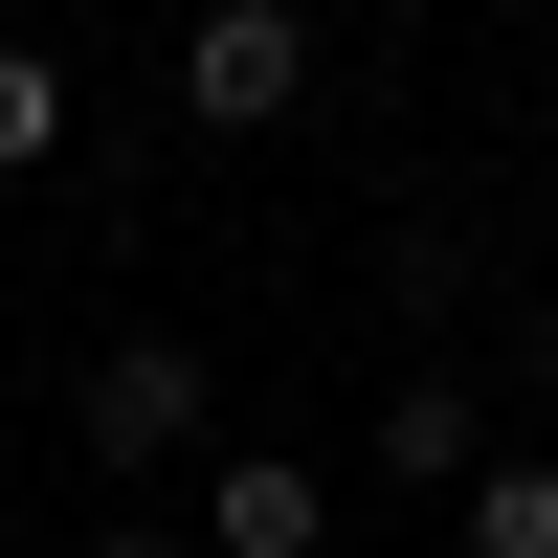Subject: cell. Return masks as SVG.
<instances>
[{
    "label": "cell",
    "mask_w": 558,
    "mask_h": 558,
    "mask_svg": "<svg viewBox=\"0 0 558 558\" xmlns=\"http://www.w3.org/2000/svg\"><path fill=\"white\" fill-rule=\"evenodd\" d=\"M380 470H402V492H447V514L492 492V402L447 380V357H402V380H380Z\"/></svg>",
    "instance_id": "cell-3"
},
{
    "label": "cell",
    "mask_w": 558,
    "mask_h": 558,
    "mask_svg": "<svg viewBox=\"0 0 558 558\" xmlns=\"http://www.w3.org/2000/svg\"><path fill=\"white\" fill-rule=\"evenodd\" d=\"M447 536H470V558H558V447H492V492Z\"/></svg>",
    "instance_id": "cell-5"
},
{
    "label": "cell",
    "mask_w": 558,
    "mask_h": 558,
    "mask_svg": "<svg viewBox=\"0 0 558 558\" xmlns=\"http://www.w3.org/2000/svg\"><path fill=\"white\" fill-rule=\"evenodd\" d=\"M68 447L89 470H179V447H202V336H112L89 402H68Z\"/></svg>",
    "instance_id": "cell-2"
},
{
    "label": "cell",
    "mask_w": 558,
    "mask_h": 558,
    "mask_svg": "<svg viewBox=\"0 0 558 558\" xmlns=\"http://www.w3.org/2000/svg\"><path fill=\"white\" fill-rule=\"evenodd\" d=\"M313 536H336V492H313L291 447H223L202 470V558H313Z\"/></svg>",
    "instance_id": "cell-4"
},
{
    "label": "cell",
    "mask_w": 558,
    "mask_h": 558,
    "mask_svg": "<svg viewBox=\"0 0 558 558\" xmlns=\"http://www.w3.org/2000/svg\"><path fill=\"white\" fill-rule=\"evenodd\" d=\"M89 558H179V536H89Z\"/></svg>",
    "instance_id": "cell-8"
},
{
    "label": "cell",
    "mask_w": 558,
    "mask_h": 558,
    "mask_svg": "<svg viewBox=\"0 0 558 558\" xmlns=\"http://www.w3.org/2000/svg\"><path fill=\"white\" fill-rule=\"evenodd\" d=\"M179 112L202 134H291L313 112V23L291 0H202V23H179Z\"/></svg>",
    "instance_id": "cell-1"
},
{
    "label": "cell",
    "mask_w": 558,
    "mask_h": 558,
    "mask_svg": "<svg viewBox=\"0 0 558 558\" xmlns=\"http://www.w3.org/2000/svg\"><path fill=\"white\" fill-rule=\"evenodd\" d=\"M23 157H68V68H45V45H0V179Z\"/></svg>",
    "instance_id": "cell-6"
},
{
    "label": "cell",
    "mask_w": 558,
    "mask_h": 558,
    "mask_svg": "<svg viewBox=\"0 0 558 558\" xmlns=\"http://www.w3.org/2000/svg\"><path fill=\"white\" fill-rule=\"evenodd\" d=\"M514 380H536V402H558V291H536V313H514Z\"/></svg>",
    "instance_id": "cell-7"
}]
</instances>
